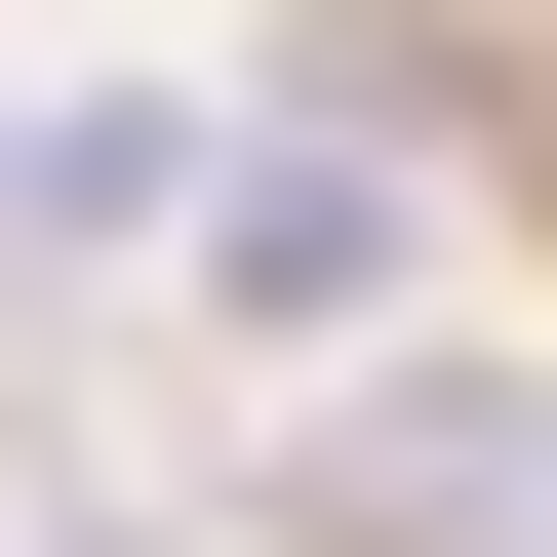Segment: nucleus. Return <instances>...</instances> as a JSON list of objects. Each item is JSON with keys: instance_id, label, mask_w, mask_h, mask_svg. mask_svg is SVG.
<instances>
[{"instance_id": "nucleus-2", "label": "nucleus", "mask_w": 557, "mask_h": 557, "mask_svg": "<svg viewBox=\"0 0 557 557\" xmlns=\"http://www.w3.org/2000/svg\"><path fill=\"white\" fill-rule=\"evenodd\" d=\"M160 239H239V120L199 81H40L0 120V278H160Z\"/></svg>"}, {"instance_id": "nucleus-3", "label": "nucleus", "mask_w": 557, "mask_h": 557, "mask_svg": "<svg viewBox=\"0 0 557 557\" xmlns=\"http://www.w3.org/2000/svg\"><path fill=\"white\" fill-rule=\"evenodd\" d=\"M199 278H239V319H398V160H359V120L239 160V239H199Z\"/></svg>"}, {"instance_id": "nucleus-1", "label": "nucleus", "mask_w": 557, "mask_h": 557, "mask_svg": "<svg viewBox=\"0 0 557 557\" xmlns=\"http://www.w3.org/2000/svg\"><path fill=\"white\" fill-rule=\"evenodd\" d=\"M319 557H557V359H398L319 438Z\"/></svg>"}]
</instances>
